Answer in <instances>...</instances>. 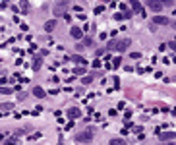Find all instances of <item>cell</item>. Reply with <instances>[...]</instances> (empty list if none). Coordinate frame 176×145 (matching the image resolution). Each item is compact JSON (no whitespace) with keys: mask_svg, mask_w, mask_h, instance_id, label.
<instances>
[{"mask_svg":"<svg viewBox=\"0 0 176 145\" xmlns=\"http://www.w3.org/2000/svg\"><path fill=\"white\" fill-rule=\"evenodd\" d=\"M0 109H2V110H10V109H14V105H12V103H4Z\"/></svg>","mask_w":176,"mask_h":145,"instance_id":"5bb4252c","label":"cell"},{"mask_svg":"<svg viewBox=\"0 0 176 145\" xmlns=\"http://www.w3.org/2000/svg\"><path fill=\"white\" fill-rule=\"evenodd\" d=\"M19 8H22V12H23V14H27V12H29V4H27L25 0H22V4H19Z\"/></svg>","mask_w":176,"mask_h":145,"instance_id":"7c38bea8","label":"cell"},{"mask_svg":"<svg viewBox=\"0 0 176 145\" xmlns=\"http://www.w3.org/2000/svg\"><path fill=\"white\" fill-rule=\"evenodd\" d=\"M120 58H114V60H112V66H114V68H118V66H120Z\"/></svg>","mask_w":176,"mask_h":145,"instance_id":"2e32d148","label":"cell"},{"mask_svg":"<svg viewBox=\"0 0 176 145\" xmlns=\"http://www.w3.org/2000/svg\"><path fill=\"white\" fill-rule=\"evenodd\" d=\"M93 135H95V130H93V128H87V130L79 132V134L76 135V141L77 143H87V141L93 139Z\"/></svg>","mask_w":176,"mask_h":145,"instance_id":"7a4b0ae2","label":"cell"},{"mask_svg":"<svg viewBox=\"0 0 176 145\" xmlns=\"http://www.w3.org/2000/svg\"><path fill=\"white\" fill-rule=\"evenodd\" d=\"M161 134V132H159ZM174 138V134H161V139H172Z\"/></svg>","mask_w":176,"mask_h":145,"instance_id":"9a60e30c","label":"cell"},{"mask_svg":"<svg viewBox=\"0 0 176 145\" xmlns=\"http://www.w3.org/2000/svg\"><path fill=\"white\" fill-rule=\"evenodd\" d=\"M155 23H161V25H166V23H169V19H166V18H163V16H157V18H155Z\"/></svg>","mask_w":176,"mask_h":145,"instance_id":"30bf717a","label":"cell"},{"mask_svg":"<svg viewBox=\"0 0 176 145\" xmlns=\"http://www.w3.org/2000/svg\"><path fill=\"white\" fill-rule=\"evenodd\" d=\"M110 145H126V141L122 138H114V139H110Z\"/></svg>","mask_w":176,"mask_h":145,"instance_id":"9c48e42d","label":"cell"},{"mask_svg":"<svg viewBox=\"0 0 176 145\" xmlns=\"http://www.w3.org/2000/svg\"><path fill=\"white\" fill-rule=\"evenodd\" d=\"M91 45H93V39H89V37H85V39H83V41H81V43H79V45H77V47H76V48H77V51H83V48H85V47H91Z\"/></svg>","mask_w":176,"mask_h":145,"instance_id":"277c9868","label":"cell"},{"mask_svg":"<svg viewBox=\"0 0 176 145\" xmlns=\"http://www.w3.org/2000/svg\"><path fill=\"white\" fill-rule=\"evenodd\" d=\"M79 114H81L79 109H70V110H68V116H70V118H77Z\"/></svg>","mask_w":176,"mask_h":145,"instance_id":"52a82bcc","label":"cell"},{"mask_svg":"<svg viewBox=\"0 0 176 145\" xmlns=\"http://www.w3.org/2000/svg\"><path fill=\"white\" fill-rule=\"evenodd\" d=\"M159 2H161L163 6H170V4H172V0H159Z\"/></svg>","mask_w":176,"mask_h":145,"instance_id":"ac0fdd59","label":"cell"},{"mask_svg":"<svg viewBox=\"0 0 176 145\" xmlns=\"http://www.w3.org/2000/svg\"><path fill=\"white\" fill-rule=\"evenodd\" d=\"M33 95H35V97H39V99H43L47 93L43 91V87H39V85H37V87H33Z\"/></svg>","mask_w":176,"mask_h":145,"instance_id":"8992f818","label":"cell"},{"mask_svg":"<svg viewBox=\"0 0 176 145\" xmlns=\"http://www.w3.org/2000/svg\"><path fill=\"white\" fill-rule=\"evenodd\" d=\"M72 60H74V62H77V64H85V62H87L85 58H81V56H72Z\"/></svg>","mask_w":176,"mask_h":145,"instance_id":"4fadbf2b","label":"cell"},{"mask_svg":"<svg viewBox=\"0 0 176 145\" xmlns=\"http://www.w3.org/2000/svg\"><path fill=\"white\" fill-rule=\"evenodd\" d=\"M33 68H35V70H39V68H41V58H37V60H35V64H33Z\"/></svg>","mask_w":176,"mask_h":145,"instance_id":"e0dca14e","label":"cell"},{"mask_svg":"<svg viewBox=\"0 0 176 145\" xmlns=\"http://www.w3.org/2000/svg\"><path fill=\"white\" fill-rule=\"evenodd\" d=\"M132 6H134V10H136V12H141V14H143V8H141V4L137 2V0H132Z\"/></svg>","mask_w":176,"mask_h":145,"instance_id":"8fae6325","label":"cell"},{"mask_svg":"<svg viewBox=\"0 0 176 145\" xmlns=\"http://www.w3.org/2000/svg\"><path fill=\"white\" fill-rule=\"evenodd\" d=\"M130 47V39H120V41H110L108 48L110 51H118V52H124L126 48Z\"/></svg>","mask_w":176,"mask_h":145,"instance_id":"6da1fadb","label":"cell"},{"mask_svg":"<svg viewBox=\"0 0 176 145\" xmlns=\"http://www.w3.org/2000/svg\"><path fill=\"white\" fill-rule=\"evenodd\" d=\"M91 81H93V77H91V76H87V77L83 80V83H91Z\"/></svg>","mask_w":176,"mask_h":145,"instance_id":"d6986e66","label":"cell"},{"mask_svg":"<svg viewBox=\"0 0 176 145\" xmlns=\"http://www.w3.org/2000/svg\"><path fill=\"white\" fill-rule=\"evenodd\" d=\"M72 37H74V39H81V37H83V31H81V29L79 27H72Z\"/></svg>","mask_w":176,"mask_h":145,"instance_id":"5b68a950","label":"cell"},{"mask_svg":"<svg viewBox=\"0 0 176 145\" xmlns=\"http://www.w3.org/2000/svg\"><path fill=\"white\" fill-rule=\"evenodd\" d=\"M54 27H56V22H54V19H50V22L45 23V29H47V31H52Z\"/></svg>","mask_w":176,"mask_h":145,"instance_id":"ba28073f","label":"cell"},{"mask_svg":"<svg viewBox=\"0 0 176 145\" xmlns=\"http://www.w3.org/2000/svg\"><path fill=\"white\" fill-rule=\"evenodd\" d=\"M147 6L151 8V10H155V12H161V8H163V4L159 2V0H147Z\"/></svg>","mask_w":176,"mask_h":145,"instance_id":"3957f363","label":"cell"}]
</instances>
